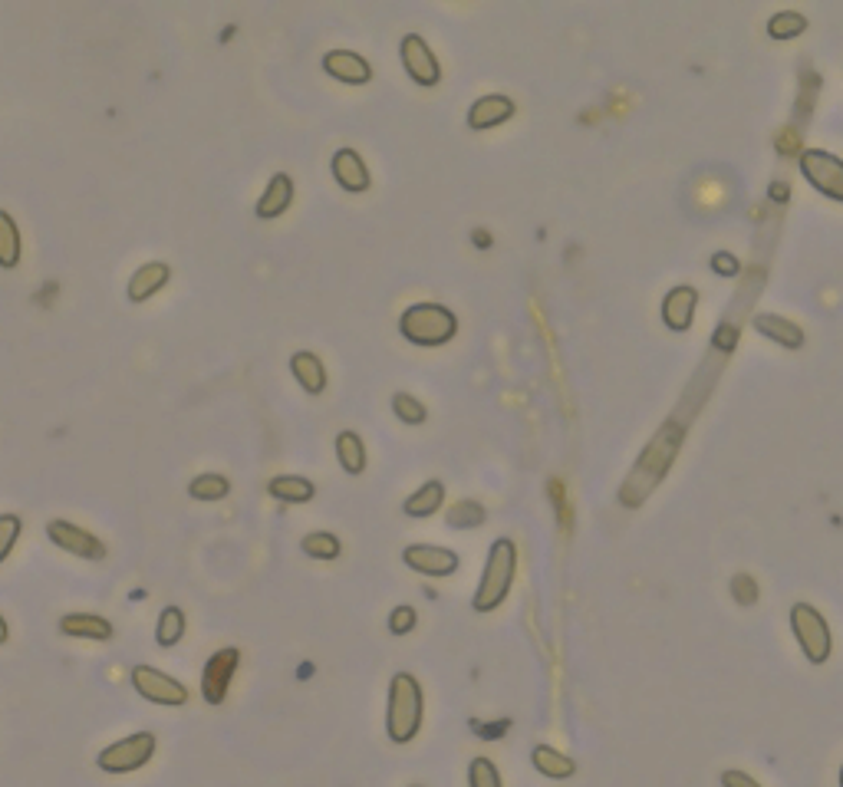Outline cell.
I'll return each mask as SVG.
<instances>
[{"label":"cell","instance_id":"obj_7","mask_svg":"<svg viewBox=\"0 0 843 787\" xmlns=\"http://www.w3.org/2000/svg\"><path fill=\"white\" fill-rule=\"evenodd\" d=\"M129 682H132V689H136L139 699L152 702V705H162V708H182L191 699L185 682L172 679L168 672L155 669V666H145V662L132 666Z\"/></svg>","mask_w":843,"mask_h":787},{"label":"cell","instance_id":"obj_43","mask_svg":"<svg viewBox=\"0 0 843 787\" xmlns=\"http://www.w3.org/2000/svg\"><path fill=\"white\" fill-rule=\"evenodd\" d=\"M409 787H422V784H409Z\"/></svg>","mask_w":843,"mask_h":787},{"label":"cell","instance_id":"obj_34","mask_svg":"<svg viewBox=\"0 0 843 787\" xmlns=\"http://www.w3.org/2000/svg\"><path fill=\"white\" fill-rule=\"evenodd\" d=\"M20 531H24L20 514H0V564L14 554V547L20 541Z\"/></svg>","mask_w":843,"mask_h":787},{"label":"cell","instance_id":"obj_33","mask_svg":"<svg viewBox=\"0 0 843 787\" xmlns=\"http://www.w3.org/2000/svg\"><path fill=\"white\" fill-rule=\"evenodd\" d=\"M468 787H504L498 764L491 758H471L468 761Z\"/></svg>","mask_w":843,"mask_h":787},{"label":"cell","instance_id":"obj_22","mask_svg":"<svg viewBox=\"0 0 843 787\" xmlns=\"http://www.w3.org/2000/svg\"><path fill=\"white\" fill-rule=\"evenodd\" d=\"M531 764L541 778H550V781H570L573 774H577V761L564 755V751H557L554 745H534Z\"/></svg>","mask_w":843,"mask_h":787},{"label":"cell","instance_id":"obj_20","mask_svg":"<svg viewBox=\"0 0 843 787\" xmlns=\"http://www.w3.org/2000/svg\"><path fill=\"white\" fill-rule=\"evenodd\" d=\"M290 373H294L297 386L303 392H310V396H320L323 389H327L330 373H327V363L313 353V350H297L290 356Z\"/></svg>","mask_w":843,"mask_h":787},{"label":"cell","instance_id":"obj_19","mask_svg":"<svg viewBox=\"0 0 843 787\" xmlns=\"http://www.w3.org/2000/svg\"><path fill=\"white\" fill-rule=\"evenodd\" d=\"M60 633L70 639H93V643H109L116 636V626H112L106 616L99 613H66L60 616Z\"/></svg>","mask_w":843,"mask_h":787},{"label":"cell","instance_id":"obj_28","mask_svg":"<svg viewBox=\"0 0 843 787\" xmlns=\"http://www.w3.org/2000/svg\"><path fill=\"white\" fill-rule=\"evenodd\" d=\"M188 494L195 501H221V498H228L231 494V481L218 475V471H205V475H198V478H191V485H188Z\"/></svg>","mask_w":843,"mask_h":787},{"label":"cell","instance_id":"obj_37","mask_svg":"<svg viewBox=\"0 0 843 787\" xmlns=\"http://www.w3.org/2000/svg\"><path fill=\"white\" fill-rule=\"evenodd\" d=\"M708 267H712V274H718V277H735L741 271L738 257L732 251H715L712 261H708Z\"/></svg>","mask_w":843,"mask_h":787},{"label":"cell","instance_id":"obj_36","mask_svg":"<svg viewBox=\"0 0 843 787\" xmlns=\"http://www.w3.org/2000/svg\"><path fill=\"white\" fill-rule=\"evenodd\" d=\"M732 597L741 606H751V603L758 600V580L751 577V573H738V577L732 580Z\"/></svg>","mask_w":843,"mask_h":787},{"label":"cell","instance_id":"obj_32","mask_svg":"<svg viewBox=\"0 0 843 787\" xmlns=\"http://www.w3.org/2000/svg\"><path fill=\"white\" fill-rule=\"evenodd\" d=\"M392 415L406 425H422L429 419V409H425V402L415 399L412 392H396V396H392Z\"/></svg>","mask_w":843,"mask_h":787},{"label":"cell","instance_id":"obj_6","mask_svg":"<svg viewBox=\"0 0 843 787\" xmlns=\"http://www.w3.org/2000/svg\"><path fill=\"white\" fill-rule=\"evenodd\" d=\"M155 732H136L129 738H119L106 745L103 751L96 755V768L106 771V774H132L145 768L152 758H155Z\"/></svg>","mask_w":843,"mask_h":787},{"label":"cell","instance_id":"obj_15","mask_svg":"<svg viewBox=\"0 0 843 787\" xmlns=\"http://www.w3.org/2000/svg\"><path fill=\"white\" fill-rule=\"evenodd\" d=\"M323 70H327L336 83L346 86H366L373 80V66L366 56H359L356 50H330L323 56Z\"/></svg>","mask_w":843,"mask_h":787},{"label":"cell","instance_id":"obj_25","mask_svg":"<svg viewBox=\"0 0 843 787\" xmlns=\"http://www.w3.org/2000/svg\"><path fill=\"white\" fill-rule=\"evenodd\" d=\"M445 504V485L442 481H425V485L415 488L406 504H402V511L409 517H432L438 508Z\"/></svg>","mask_w":843,"mask_h":787},{"label":"cell","instance_id":"obj_26","mask_svg":"<svg viewBox=\"0 0 843 787\" xmlns=\"http://www.w3.org/2000/svg\"><path fill=\"white\" fill-rule=\"evenodd\" d=\"M185 629H188V623H185L182 606H162L159 623H155V643L162 649H172L185 639Z\"/></svg>","mask_w":843,"mask_h":787},{"label":"cell","instance_id":"obj_31","mask_svg":"<svg viewBox=\"0 0 843 787\" xmlns=\"http://www.w3.org/2000/svg\"><path fill=\"white\" fill-rule=\"evenodd\" d=\"M448 524L455 531H475V527L485 524V508L478 501H458L448 508Z\"/></svg>","mask_w":843,"mask_h":787},{"label":"cell","instance_id":"obj_5","mask_svg":"<svg viewBox=\"0 0 843 787\" xmlns=\"http://www.w3.org/2000/svg\"><path fill=\"white\" fill-rule=\"evenodd\" d=\"M791 629L801 652L807 656L811 666H824L830 659V649H834V636H830V626L824 620V613L811 603H794L791 606Z\"/></svg>","mask_w":843,"mask_h":787},{"label":"cell","instance_id":"obj_29","mask_svg":"<svg viewBox=\"0 0 843 787\" xmlns=\"http://www.w3.org/2000/svg\"><path fill=\"white\" fill-rule=\"evenodd\" d=\"M303 554H307L310 560H336L343 554V544H340V537L330 534V531H310V534H303Z\"/></svg>","mask_w":843,"mask_h":787},{"label":"cell","instance_id":"obj_27","mask_svg":"<svg viewBox=\"0 0 843 787\" xmlns=\"http://www.w3.org/2000/svg\"><path fill=\"white\" fill-rule=\"evenodd\" d=\"M20 264V228L17 221L0 208V267L4 271H14Z\"/></svg>","mask_w":843,"mask_h":787},{"label":"cell","instance_id":"obj_23","mask_svg":"<svg viewBox=\"0 0 843 787\" xmlns=\"http://www.w3.org/2000/svg\"><path fill=\"white\" fill-rule=\"evenodd\" d=\"M267 494L284 504H310L317 498V485L303 475H277L267 481Z\"/></svg>","mask_w":843,"mask_h":787},{"label":"cell","instance_id":"obj_41","mask_svg":"<svg viewBox=\"0 0 843 787\" xmlns=\"http://www.w3.org/2000/svg\"><path fill=\"white\" fill-rule=\"evenodd\" d=\"M10 639V626H7V620H4V613H0V646H4Z\"/></svg>","mask_w":843,"mask_h":787},{"label":"cell","instance_id":"obj_3","mask_svg":"<svg viewBox=\"0 0 843 787\" xmlns=\"http://www.w3.org/2000/svg\"><path fill=\"white\" fill-rule=\"evenodd\" d=\"M514 573H517V547L511 537H498L488 547L485 570H481L478 590H475V613H494L498 606L508 600V593L514 587Z\"/></svg>","mask_w":843,"mask_h":787},{"label":"cell","instance_id":"obj_42","mask_svg":"<svg viewBox=\"0 0 843 787\" xmlns=\"http://www.w3.org/2000/svg\"><path fill=\"white\" fill-rule=\"evenodd\" d=\"M840 787H843V764H840Z\"/></svg>","mask_w":843,"mask_h":787},{"label":"cell","instance_id":"obj_18","mask_svg":"<svg viewBox=\"0 0 843 787\" xmlns=\"http://www.w3.org/2000/svg\"><path fill=\"white\" fill-rule=\"evenodd\" d=\"M165 284H172V267H168L165 261H149L129 277L126 294H129L132 303H145V300H152L155 294H159V290H165Z\"/></svg>","mask_w":843,"mask_h":787},{"label":"cell","instance_id":"obj_30","mask_svg":"<svg viewBox=\"0 0 843 787\" xmlns=\"http://www.w3.org/2000/svg\"><path fill=\"white\" fill-rule=\"evenodd\" d=\"M804 30H807V17L801 10H778V14L768 20L771 40H794V37H801Z\"/></svg>","mask_w":843,"mask_h":787},{"label":"cell","instance_id":"obj_9","mask_svg":"<svg viewBox=\"0 0 843 787\" xmlns=\"http://www.w3.org/2000/svg\"><path fill=\"white\" fill-rule=\"evenodd\" d=\"M399 60H402V70L409 73V80L415 86L442 83V66H438V56L422 33H406V37L399 40Z\"/></svg>","mask_w":843,"mask_h":787},{"label":"cell","instance_id":"obj_1","mask_svg":"<svg viewBox=\"0 0 843 787\" xmlns=\"http://www.w3.org/2000/svg\"><path fill=\"white\" fill-rule=\"evenodd\" d=\"M682 442H685V432L676 422L662 425V429L653 435V442L646 445V452L639 455V462L633 465V471H629L626 481L620 485L623 508H639V504H646L649 494H653L662 485V478L669 475V468H672V462H676Z\"/></svg>","mask_w":843,"mask_h":787},{"label":"cell","instance_id":"obj_40","mask_svg":"<svg viewBox=\"0 0 843 787\" xmlns=\"http://www.w3.org/2000/svg\"><path fill=\"white\" fill-rule=\"evenodd\" d=\"M771 198H774V201H784V198H788V185H784V182L771 185Z\"/></svg>","mask_w":843,"mask_h":787},{"label":"cell","instance_id":"obj_11","mask_svg":"<svg viewBox=\"0 0 843 787\" xmlns=\"http://www.w3.org/2000/svg\"><path fill=\"white\" fill-rule=\"evenodd\" d=\"M47 537L73 557H83V560H103L106 557V544L99 541L93 531L66 521V517H53V521H47Z\"/></svg>","mask_w":843,"mask_h":787},{"label":"cell","instance_id":"obj_16","mask_svg":"<svg viewBox=\"0 0 843 787\" xmlns=\"http://www.w3.org/2000/svg\"><path fill=\"white\" fill-rule=\"evenodd\" d=\"M511 116H514V99L504 96V93H488V96H478L475 103H471L465 122H468V129L485 132V129L501 126V122H508Z\"/></svg>","mask_w":843,"mask_h":787},{"label":"cell","instance_id":"obj_10","mask_svg":"<svg viewBox=\"0 0 843 787\" xmlns=\"http://www.w3.org/2000/svg\"><path fill=\"white\" fill-rule=\"evenodd\" d=\"M238 666H241V649H234V646L218 649L215 656L205 662V669H201V699L208 705H224Z\"/></svg>","mask_w":843,"mask_h":787},{"label":"cell","instance_id":"obj_35","mask_svg":"<svg viewBox=\"0 0 843 787\" xmlns=\"http://www.w3.org/2000/svg\"><path fill=\"white\" fill-rule=\"evenodd\" d=\"M415 623H419V613H415L409 603L392 606V613H389V633L392 636H409L415 629Z\"/></svg>","mask_w":843,"mask_h":787},{"label":"cell","instance_id":"obj_14","mask_svg":"<svg viewBox=\"0 0 843 787\" xmlns=\"http://www.w3.org/2000/svg\"><path fill=\"white\" fill-rule=\"evenodd\" d=\"M695 307H699V290L679 284L662 297V320H666L672 333H685L695 323Z\"/></svg>","mask_w":843,"mask_h":787},{"label":"cell","instance_id":"obj_17","mask_svg":"<svg viewBox=\"0 0 843 787\" xmlns=\"http://www.w3.org/2000/svg\"><path fill=\"white\" fill-rule=\"evenodd\" d=\"M290 205H294V178H290L287 172H277V175H271V182H267V188L261 191V198H257L254 215L261 221H274V218L284 215Z\"/></svg>","mask_w":843,"mask_h":787},{"label":"cell","instance_id":"obj_39","mask_svg":"<svg viewBox=\"0 0 843 787\" xmlns=\"http://www.w3.org/2000/svg\"><path fill=\"white\" fill-rule=\"evenodd\" d=\"M735 343H738V330H735V326H732V323H722V326H718V333H715V346H718V350L728 353V350H735Z\"/></svg>","mask_w":843,"mask_h":787},{"label":"cell","instance_id":"obj_13","mask_svg":"<svg viewBox=\"0 0 843 787\" xmlns=\"http://www.w3.org/2000/svg\"><path fill=\"white\" fill-rule=\"evenodd\" d=\"M330 172L336 178V185H340L343 191H350V195H363V191H369V185H373V175H369L363 155H359L356 149H350V145L333 152Z\"/></svg>","mask_w":843,"mask_h":787},{"label":"cell","instance_id":"obj_2","mask_svg":"<svg viewBox=\"0 0 843 787\" xmlns=\"http://www.w3.org/2000/svg\"><path fill=\"white\" fill-rule=\"evenodd\" d=\"M425 715V695L422 685L412 672H396L389 679V699H386V735L392 745H409L422 728Z\"/></svg>","mask_w":843,"mask_h":787},{"label":"cell","instance_id":"obj_12","mask_svg":"<svg viewBox=\"0 0 843 787\" xmlns=\"http://www.w3.org/2000/svg\"><path fill=\"white\" fill-rule=\"evenodd\" d=\"M402 564H406L412 573H422V577H452L462 567V557L455 554L452 547H438V544H409L402 550Z\"/></svg>","mask_w":843,"mask_h":787},{"label":"cell","instance_id":"obj_4","mask_svg":"<svg viewBox=\"0 0 843 787\" xmlns=\"http://www.w3.org/2000/svg\"><path fill=\"white\" fill-rule=\"evenodd\" d=\"M399 333L412 346H445L455 340L458 317L445 303H412V307L402 310Z\"/></svg>","mask_w":843,"mask_h":787},{"label":"cell","instance_id":"obj_8","mask_svg":"<svg viewBox=\"0 0 843 787\" xmlns=\"http://www.w3.org/2000/svg\"><path fill=\"white\" fill-rule=\"evenodd\" d=\"M797 168L817 195L834 198L843 205V159L827 149H804L797 155Z\"/></svg>","mask_w":843,"mask_h":787},{"label":"cell","instance_id":"obj_24","mask_svg":"<svg viewBox=\"0 0 843 787\" xmlns=\"http://www.w3.org/2000/svg\"><path fill=\"white\" fill-rule=\"evenodd\" d=\"M336 462L346 475H363L366 471V445L353 429H343L336 435Z\"/></svg>","mask_w":843,"mask_h":787},{"label":"cell","instance_id":"obj_21","mask_svg":"<svg viewBox=\"0 0 843 787\" xmlns=\"http://www.w3.org/2000/svg\"><path fill=\"white\" fill-rule=\"evenodd\" d=\"M755 330L761 336H768L771 343L784 346V350H801L804 346V330L788 317H778V313H758L755 317Z\"/></svg>","mask_w":843,"mask_h":787},{"label":"cell","instance_id":"obj_38","mask_svg":"<svg viewBox=\"0 0 843 787\" xmlns=\"http://www.w3.org/2000/svg\"><path fill=\"white\" fill-rule=\"evenodd\" d=\"M722 787H764L761 781H755L751 778L748 771H738V768H728V771H722Z\"/></svg>","mask_w":843,"mask_h":787}]
</instances>
